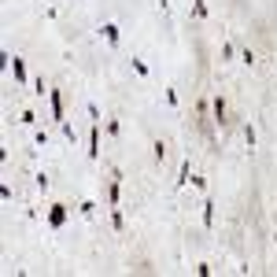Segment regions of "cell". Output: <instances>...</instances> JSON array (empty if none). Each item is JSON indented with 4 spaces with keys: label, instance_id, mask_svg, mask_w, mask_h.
Here are the masks:
<instances>
[{
    "label": "cell",
    "instance_id": "8fae6325",
    "mask_svg": "<svg viewBox=\"0 0 277 277\" xmlns=\"http://www.w3.org/2000/svg\"><path fill=\"white\" fill-rule=\"evenodd\" d=\"M129 67H133V71H137V74H141V78H148V67H144V63H141V59H129Z\"/></svg>",
    "mask_w": 277,
    "mask_h": 277
},
{
    "label": "cell",
    "instance_id": "5bb4252c",
    "mask_svg": "<svg viewBox=\"0 0 277 277\" xmlns=\"http://www.w3.org/2000/svg\"><path fill=\"white\" fill-rule=\"evenodd\" d=\"M81 214H96V203H92V199H81Z\"/></svg>",
    "mask_w": 277,
    "mask_h": 277
},
{
    "label": "cell",
    "instance_id": "3957f363",
    "mask_svg": "<svg viewBox=\"0 0 277 277\" xmlns=\"http://www.w3.org/2000/svg\"><path fill=\"white\" fill-rule=\"evenodd\" d=\"M89 159H100V122H92L89 126Z\"/></svg>",
    "mask_w": 277,
    "mask_h": 277
},
{
    "label": "cell",
    "instance_id": "8992f818",
    "mask_svg": "<svg viewBox=\"0 0 277 277\" xmlns=\"http://www.w3.org/2000/svg\"><path fill=\"white\" fill-rule=\"evenodd\" d=\"M11 71H15V81H19V85H26V67H22L19 56H11Z\"/></svg>",
    "mask_w": 277,
    "mask_h": 277
},
{
    "label": "cell",
    "instance_id": "ba28073f",
    "mask_svg": "<svg viewBox=\"0 0 277 277\" xmlns=\"http://www.w3.org/2000/svg\"><path fill=\"white\" fill-rule=\"evenodd\" d=\"M203 226H207V229L214 226V203H211V199L203 203Z\"/></svg>",
    "mask_w": 277,
    "mask_h": 277
},
{
    "label": "cell",
    "instance_id": "9c48e42d",
    "mask_svg": "<svg viewBox=\"0 0 277 277\" xmlns=\"http://www.w3.org/2000/svg\"><path fill=\"white\" fill-rule=\"evenodd\" d=\"M189 178H192V166H189V159L181 163V178H178V185H189Z\"/></svg>",
    "mask_w": 277,
    "mask_h": 277
},
{
    "label": "cell",
    "instance_id": "6da1fadb",
    "mask_svg": "<svg viewBox=\"0 0 277 277\" xmlns=\"http://www.w3.org/2000/svg\"><path fill=\"white\" fill-rule=\"evenodd\" d=\"M63 222H67V203H52V211H48V226H52V229H63Z\"/></svg>",
    "mask_w": 277,
    "mask_h": 277
},
{
    "label": "cell",
    "instance_id": "52a82bcc",
    "mask_svg": "<svg viewBox=\"0 0 277 277\" xmlns=\"http://www.w3.org/2000/svg\"><path fill=\"white\" fill-rule=\"evenodd\" d=\"M111 226H115V233H122V229H126V222H122V211H119V207H111Z\"/></svg>",
    "mask_w": 277,
    "mask_h": 277
},
{
    "label": "cell",
    "instance_id": "4fadbf2b",
    "mask_svg": "<svg viewBox=\"0 0 277 277\" xmlns=\"http://www.w3.org/2000/svg\"><path fill=\"white\" fill-rule=\"evenodd\" d=\"M34 141H37V148H44V144H48V133H44V129H37Z\"/></svg>",
    "mask_w": 277,
    "mask_h": 277
},
{
    "label": "cell",
    "instance_id": "277c9868",
    "mask_svg": "<svg viewBox=\"0 0 277 277\" xmlns=\"http://www.w3.org/2000/svg\"><path fill=\"white\" fill-rule=\"evenodd\" d=\"M211 111H214V119H218V122H229V107H226V100H222V96L211 100Z\"/></svg>",
    "mask_w": 277,
    "mask_h": 277
},
{
    "label": "cell",
    "instance_id": "5b68a950",
    "mask_svg": "<svg viewBox=\"0 0 277 277\" xmlns=\"http://www.w3.org/2000/svg\"><path fill=\"white\" fill-rule=\"evenodd\" d=\"M100 34H104L107 44H119V26H115V22H104V26H100Z\"/></svg>",
    "mask_w": 277,
    "mask_h": 277
},
{
    "label": "cell",
    "instance_id": "30bf717a",
    "mask_svg": "<svg viewBox=\"0 0 277 277\" xmlns=\"http://www.w3.org/2000/svg\"><path fill=\"white\" fill-rule=\"evenodd\" d=\"M244 141H248V148H255V126H251V122L244 126Z\"/></svg>",
    "mask_w": 277,
    "mask_h": 277
},
{
    "label": "cell",
    "instance_id": "7a4b0ae2",
    "mask_svg": "<svg viewBox=\"0 0 277 277\" xmlns=\"http://www.w3.org/2000/svg\"><path fill=\"white\" fill-rule=\"evenodd\" d=\"M48 92H52V119L63 126V122H67V115H63V92H59V89H48Z\"/></svg>",
    "mask_w": 277,
    "mask_h": 277
},
{
    "label": "cell",
    "instance_id": "7c38bea8",
    "mask_svg": "<svg viewBox=\"0 0 277 277\" xmlns=\"http://www.w3.org/2000/svg\"><path fill=\"white\" fill-rule=\"evenodd\" d=\"M192 15H199V19H207V4H203V0H196V4H192Z\"/></svg>",
    "mask_w": 277,
    "mask_h": 277
}]
</instances>
